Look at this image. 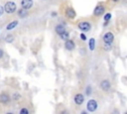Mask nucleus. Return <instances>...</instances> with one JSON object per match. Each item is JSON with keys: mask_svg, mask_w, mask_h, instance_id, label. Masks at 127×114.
I'll list each match as a JSON object with an SVG mask.
<instances>
[{"mask_svg": "<svg viewBox=\"0 0 127 114\" xmlns=\"http://www.w3.org/2000/svg\"><path fill=\"white\" fill-rule=\"evenodd\" d=\"M4 10L7 14H14L17 12V5L14 1H7L4 5Z\"/></svg>", "mask_w": 127, "mask_h": 114, "instance_id": "obj_1", "label": "nucleus"}, {"mask_svg": "<svg viewBox=\"0 0 127 114\" xmlns=\"http://www.w3.org/2000/svg\"><path fill=\"white\" fill-rule=\"evenodd\" d=\"M11 101H12V98L9 93H7L6 91H2L0 93V104L7 106L11 103Z\"/></svg>", "mask_w": 127, "mask_h": 114, "instance_id": "obj_2", "label": "nucleus"}, {"mask_svg": "<svg viewBox=\"0 0 127 114\" xmlns=\"http://www.w3.org/2000/svg\"><path fill=\"white\" fill-rule=\"evenodd\" d=\"M77 29L81 32H84V33L89 32L91 29V24L87 21H80L77 23Z\"/></svg>", "mask_w": 127, "mask_h": 114, "instance_id": "obj_3", "label": "nucleus"}, {"mask_svg": "<svg viewBox=\"0 0 127 114\" xmlns=\"http://www.w3.org/2000/svg\"><path fill=\"white\" fill-rule=\"evenodd\" d=\"M98 107V103L95 99H89L86 103V110L88 112H94Z\"/></svg>", "mask_w": 127, "mask_h": 114, "instance_id": "obj_4", "label": "nucleus"}, {"mask_svg": "<svg viewBox=\"0 0 127 114\" xmlns=\"http://www.w3.org/2000/svg\"><path fill=\"white\" fill-rule=\"evenodd\" d=\"M105 12V7L102 4H98L97 6H95L94 10H93V15L95 17H100L101 15H103Z\"/></svg>", "mask_w": 127, "mask_h": 114, "instance_id": "obj_5", "label": "nucleus"}, {"mask_svg": "<svg viewBox=\"0 0 127 114\" xmlns=\"http://www.w3.org/2000/svg\"><path fill=\"white\" fill-rule=\"evenodd\" d=\"M64 15H65L66 18L72 20L76 17V12L74 11V9L72 7H66L65 10H64Z\"/></svg>", "mask_w": 127, "mask_h": 114, "instance_id": "obj_6", "label": "nucleus"}, {"mask_svg": "<svg viewBox=\"0 0 127 114\" xmlns=\"http://www.w3.org/2000/svg\"><path fill=\"white\" fill-rule=\"evenodd\" d=\"M102 40L105 44H112V42L114 41V35L112 32H106L103 37H102Z\"/></svg>", "mask_w": 127, "mask_h": 114, "instance_id": "obj_7", "label": "nucleus"}, {"mask_svg": "<svg viewBox=\"0 0 127 114\" xmlns=\"http://www.w3.org/2000/svg\"><path fill=\"white\" fill-rule=\"evenodd\" d=\"M73 102L75 105L77 106H80L82 105V103L84 102V95L82 93H76L74 96H73Z\"/></svg>", "mask_w": 127, "mask_h": 114, "instance_id": "obj_8", "label": "nucleus"}, {"mask_svg": "<svg viewBox=\"0 0 127 114\" xmlns=\"http://www.w3.org/2000/svg\"><path fill=\"white\" fill-rule=\"evenodd\" d=\"M64 48L66 51H68V52H71V51H73V50L75 49V43H74L72 40L68 39V40L64 41Z\"/></svg>", "mask_w": 127, "mask_h": 114, "instance_id": "obj_9", "label": "nucleus"}, {"mask_svg": "<svg viewBox=\"0 0 127 114\" xmlns=\"http://www.w3.org/2000/svg\"><path fill=\"white\" fill-rule=\"evenodd\" d=\"M20 5H21V8L29 10L34 6V1L33 0H21Z\"/></svg>", "mask_w": 127, "mask_h": 114, "instance_id": "obj_10", "label": "nucleus"}, {"mask_svg": "<svg viewBox=\"0 0 127 114\" xmlns=\"http://www.w3.org/2000/svg\"><path fill=\"white\" fill-rule=\"evenodd\" d=\"M111 87V84H110V81L108 79H103L101 80L100 82V88L103 90V91H108Z\"/></svg>", "mask_w": 127, "mask_h": 114, "instance_id": "obj_11", "label": "nucleus"}, {"mask_svg": "<svg viewBox=\"0 0 127 114\" xmlns=\"http://www.w3.org/2000/svg\"><path fill=\"white\" fill-rule=\"evenodd\" d=\"M65 30H66V27H65V25H64L63 23H59V24H57V25L55 26V32H56L58 35L62 34V33L64 32Z\"/></svg>", "mask_w": 127, "mask_h": 114, "instance_id": "obj_12", "label": "nucleus"}, {"mask_svg": "<svg viewBox=\"0 0 127 114\" xmlns=\"http://www.w3.org/2000/svg\"><path fill=\"white\" fill-rule=\"evenodd\" d=\"M17 14H18V17L21 18V19H24V18L28 17V11L26 9H23V8L17 10Z\"/></svg>", "mask_w": 127, "mask_h": 114, "instance_id": "obj_13", "label": "nucleus"}, {"mask_svg": "<svg viewBox=\"0 0 127 114\" xmlns=\"http://www.w3.org/2000/svg\"><path fill=\"white\" fill-rule=\"evenodd\" d=\"M17 26H18V21H17V20H14V21L10 22L9 24H7L6 30H7V31H11V30H13L15 27H17Z\"/></svg>", "mask_w": 127, "mask_h": 114, "instance_id": "obj_14", "label": "nucleus"}, {"mask_svg": "<svg viewBox=\"0 0 127 114\" xmlns=\"http://www.w3.org/2000/svg\"><path fill=\"white\" fill-rule=\"evenodd\" d=\"M11 98H12V101H20L21 100V98H22V95L18 92V91H15V92H13L12 93V95H11Z\"/></svg>", "mask_w": 127, "mask_h": 114, "instance_id": "obj_15", "label": "nucleus"}, {"mask_svg": "<svg viewBox=\"0 0 127 114\" xmlns=\"http://www.w3.org/2000/svg\"><path fill=\"white\" fill-rule=\"evenodd\" d=\"M59 37H60L63 41H66V40H68V39H69V32H67V31L65 30L64 32H63L62 34H60V35H59Z\"/></svg>", "mask_w": 127, "mask_h": 114, "instance_id": "obj_16", "label": "nucleus"}, {"mask_svg": "<svg viewBox=\"0 0 127 114\" xmlns=\"http://www.w3.org/2000/svg\"><path fill=\"white\" fill-rule=\"evenodd\" d=\"M88 48L90 51H93L95 49V40L93 38H90L88 41Z\"/></svg>", "mask_w": 127, "mask_h": 114, "instance_id": "obj_17", "label": "nucleus"}, {"mask_svg": "<svg viewBox=\"0 0 127 114\" xmlns=\"http://www.w3.org/2000/svg\"><path fill=\"white\" fill-rule=\"evenodd\" d=\"M5 42L6 43H9V44H11V43H13L14 42V37L11 35V34H8L6 37H5Z\"/></svg>", "mask_w": 127, "mask_h": 114, "instance_id": "obj_18", "label": "nucleus"}, {"mask_svg": "<svg viewBox=\"0 0 127 114\" xmlns=\"http://www.w3.org/2000/svg\"><path fill=\"white\" fill-rule=\"evenodd\" d=\"M84 93H85V95H87V96H89L91 93H92V87L90 86V85H87L86 87H85V90H84Z\"/></svg>", "mask_w": 127, "mask_h": 114, "instance_id": "obj_19", "label": "nucleus"}, {"mask_svg": "<svg viewBox=\"0 0 127 114\" xmlns=\"http://www.w3.org/2000/svg\"><path fill=\"white\" fill-rule=\"evenodd\" d=\"M30 110L27 108V107H22L20 110H19V114H30Z\"/></svg>", "mask_w": 127, "mask_h": 114, "instance_id": "obj_20", "label": "nucleus"}, {"mask_svg": "<svg viewBox=\"0 0 127 114\" xmlns=\"http://www.w3.org/2000/svg\"><path fill=\"white\" fill-rule=\"evenodd\" d=\"M110 19H111V13H106V14L104 15V17H103L104 22H109Z\"/></svg>", "mask_w": 127, "mask_h": 114, "instance_id": "obj_21", "label": "nucleus"}, {"mask_svg": "<svg viewBox=\"0 0 127 114\" xmlns=\"http://www.w3.org/2000/svg\"><path fill=\"white\" fill-rule=\"evenodd\" d=\"M79 38H80L81 41H86V40H87V37H86V35H85L84 32H81V33L79 34Z\"/></svg>", "mask_w": 127, "mask_h": 114, "instance_id": "obj_22", "label": "nucleus"}, {"mask_svg": "<svg viewBox=\"0 0 127 114\" xmlns=\"http://www.w3.org/2000/svg\"><path fill=\"white\" fill-rule=\"evenodd\" d=\"M103 48H104V50H105V51H109V50L111 49V44H105V43H104Z\"/></svg>", "mask_w": 127, "mask_h": 114, "instance_id": "obj_23", "label": "nucleus"}, {"mask_svg": "<svg viewBox=\"0 0 127 114\" xmlns=\"http://www.w3.org/2000/svg\"><path fill=\"white\" fill-rule=\"evenodd\" d=\"M5 13V10H4V6L0 5V17L3 16V14Z\"/></svg>", "mask_w": 127, "mask_h": 114, "instance_id": "obj_24", "label": "nucleus"}, {"mask_svg": "<svg viewBox=\"0 0 127 114\" xmlns=\"http://www.w3.org/2000/svg\"><path fill=\"white\" fill-rule=\"evenodd\" d=\"M57 16H58V13H57L56 11H52V13H51V17L55 18V17H57Z\"/></svg>", "mask_w": 127, "mask_h": 114, "instance_id": "obj_25", "label": "nucleus"}, {"mask_svg": "<svg viewBox=\"0 0 127 114\" xmlns=\"http://www.w3.org/2000/svg\"><path fill=\"white\" fill-rule=\"evenodd\" d=\"M3 57H4V51L0 48V59H1V58H3Z\"/></svg>", "mask_w": 127, "mask_h": 114, "instance_id": "obj_26", "label": "nucleus"}, {"mask_svg": "<svg viewBox=\"0 0 127 114\" xmlns=\"http://www.w3.org/2000/svg\"><path fill=\"white\" fill-rule=\"evenodd\" d=\"M80 113H81V114H86V113H87V110H86V111H84V110H83V111H81Z\"/></svg>", "mask_w": 127, "mask_h": 114, "instance_id": "obj_27", "label": "nucleus"}, {"mask_svg": "<svg viewBox=\"0 0 127 114\" xmlns=\"http://www.w3.org/2000/svg\"><path fill=\"white\" fill-rule=\"evenodd\" d=\"M112 1H113V2H118L119 0H112Z\"/></svg>", "mask_w": 127, "mask_h": 114, "instance_id": "obj_28", "label": "nucleus"}, {"mask_svg": "<svg viewBox=\"0 0 127 114\" xmlns=\"http://www.w3.org/2000/svg\"><path fill=\"white\" fill-rule=\"evenodd\" d=\"M44 1H45V0H44Z\"/></svg>", "mask_w": 127, "mask_h": 114, "instance_id": "obj_29", "label": "nucleus"}]
</instances>
